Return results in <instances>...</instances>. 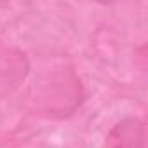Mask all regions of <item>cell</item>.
<instances>
[{"instance_id":"obj_1","label":"cell","mask_w":148,"mask_h":148,"mask_svg":"<svg viewBox=\"0 0 148 148\" xmlns=\"http://www.w3.org/2000/svg\"><path fill=\"white\" fill-rule=\"evenodd\" d=\"M105 148H145V125L138 119H124L112 127Z\"/></svg>"}]
</instances>
